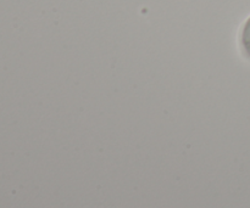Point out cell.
Wrapping results in <instances>:
<instances>
[{
    "mask_svg": "<svg viewBox=\"0 0 250 208\" xmlns=\"http://www.w3.org/2000/svg\"><path fill=\"white\" fill-rule=\"evenodd\" d=\"M241 45L246 57L250 60V17L247 19L241 34Z\"/></svg>",
    "mask_w": 250,
    "mask_h": 208,
    "instance_id": "6da1fadb",
    "label": "cell"
}]
</instances>
